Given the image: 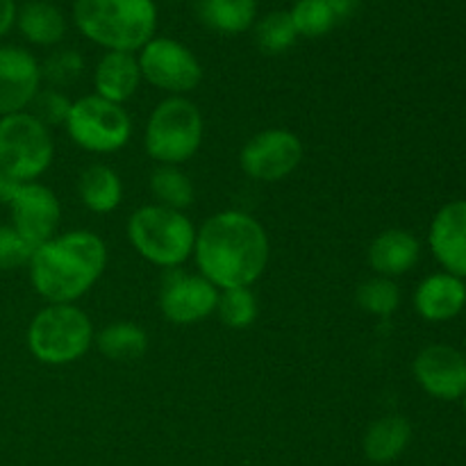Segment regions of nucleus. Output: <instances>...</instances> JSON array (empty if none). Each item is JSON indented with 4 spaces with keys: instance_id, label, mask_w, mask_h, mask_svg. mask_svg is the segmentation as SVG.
<instances>
[{
    "instance_id": "nucleus-1",
    "label": "nucleus",
    "mask_w": 466,
    "mask_h": 466,
    "mask_svg": "<svg viewBox=\"0 0 466 466\" xmlns=\"http://www.w3.org/2000/svg\"><path fill=\"white\" fill-rule=\"evenodd\" d=\"M268 235L262 223L239 209L209 217L196 232V264L217 289L250 287L268 264Z\"/></svg>"
},
{
    "instance_id": "nucleus-2",
    "label": "nucleus",
    "mask_w": 466,
    "mask_h": 466,
    "mask_svg": "<svg viewBox=\"0 0 466 466\" xmlns=\"http://www.w3.org/2000/svg\"><path fill=\"white\" fill-rule=\"evenodd\" d=\"M30 282L50 305L82 299L107 267V246L89 230L53 237L32 250Z\"/></svg>"
},
{
    "instance_id": "nucleus-3",
    "label": "nucleus",
    "mask_w": 466,
    "mask_h": 466,
    "mask_svg": "<svg viewBox=\"0 0 466 466\" xmlns=\"http://www.w3.org/2000/svg\"><path fill=\"white\" fill-rule=\"evenodd\" d=\"M73 21L91 44L137 53L155 36L157 5L155 0H76Z\"/></svg>"
},
{
    "instance_id": "nucleus-4",
    "label": "nucleus",
    "mask_w": 466,
    "mask_h": 466,
    "mask_svg": "<svg viewBox=\"0 0 466 466\" xmlns=\"http://www.w3.org/2000/svg\"><path fill=\"white\" fill-rule=\"evenodd\" d=\"M127 237L141 258L162 268L185 264L196 246V228L189 217L162 205L135 209L127 221Z\"/></svg>"
},
{
    "instance_id": "nucleus-5",
    "label": "nucleus",
    "mask_w": 466,
    "mask_h": 466,
    "mask_svg": "<svg viewBox=\"0 0 466 466\" xmlns=\"http://www.w3.org/2000/svg\"><path fill=\"white\" fill-rule=\"evenodd\" d=\"M94 323L73 303L48 305L30 321L27 349L41 364L64 367L77 362L94 344Z\"/></svg>"
},
{
    "instance_id": "nucleus-6",
    "label": "nucleus",
    "mask_w": 466,
    "mask_h": 466,
    "mask_svg": "<svg viewBox=\"0 0 466 466\" xmlns=\"http://www.w3.org/2000/svg\"><path fill=\"white\" fill-rule=\"evenodd\" d=\"M203 114L185 96L162 100L146 123V153L159 167H180L194 157L203 144Z\"/></svg>"
},
{
    "instance_id": "nucleus-7",
    "label": "nucleus",
    "mask_w": 466,
    "mask_h": 466,
    "mask_svg": "<svg viewBox=\"0 0 466 466\" xmlns=\"http://www.w3.org/2000/svg\"><path fill=\"white\" fill-rule=\"evenodd\" d=\"M50 130L30 112L0 116V171L16 182H35L53 164Z\"/></svg>"
},
{
    "instance_id": "nucleus-8",
    "label": "nucleus",
    "mask_w": 466,
    "mask_h": 466,
    "mask_svg": "<svg viewBox=\"0 0 466 466\" xmlns=\"http://www.w3.org/2000/svg\"><path fill=\"white\" fill-rule=\"evenodd\" d=\"M68 137L77 148L96 155H109L126 148L132 137V118L121 105L100 96H82L71 105L66 123Z\"/></svg>"
},
{
    "instance_id": "nucleus-9",
    "label": "nucleus",
    "mask_w": 466,
    "mask_h": 466,
    "mask_svg": "<svg viewBox=\"0 0 466 466\" xmlns=\"http://www.w3.org/2000/svg\"><path fill=\"white\" fill-rule=\"evenodd\" d=\"M141 80L171 96H185L203 80V66L198 57L180 41L171 36H153L139 50Z\"/></svg>"
},
{
    "instance_id": "nucleus-10",
    "label": "nucleus",
    "mask_w": 466,
    "mask_h": 466,
    "mask_svg": "<svg viewBox=\"0 0 466 466\" xmlns=\"http://www.w3.org/2000/svg\"><path fill=\"white\" fill-rule=\"evenodd\" d=\"M303 141L289 130L271 127L250 137L239 155V164L248 177L258 182H278L296 171L303 159Z\"/></svg>"
},
{
    "instance_id": "nucleus-11",
    "label": "nucleus",
    "mask_w": 466,
    "mask_h": 466,
    "mask_svg": "<svg viewBox=\"0 0 466 466\" xmlns=\"http://www.w3.org/2000/svg\"><path fill=\"white\" fill-rule=\"evenodd\" d=\"M218 289L203 276L168 268L159 289V309L176 326H191L217 312Z\"/></svg>"
},
{
    "instance_id": "nucleus-12",
    "label": "nucleus",
    "mask_w": 466,
    "mask_h": 466,
    "mask_svg": "<svg viewBox=\"0 0 466 466\" xmlns=\"http://www.w3.org/2000/svg\"><path fill=\"white\" fill-rule=\"evenodd\" d=\"M7 208L12 212V228L32 248L46 244L57 235L62 208H59L55 191L46 185L18 182Z\"/></svg>"
},
{
    "instance_id": "nucleus-13",
    "label": "nucleus",
    "mask_w": 466,
    "mask_h": 466,
    "mask_svg": "<svg viewBox=\"0 0 466 466\" xmlns=\"http://www.w3.org/2000/svg\"><path fill=\"white\" fill-rule=\"evenodd\" d=\"M414 378L426 394L458 400L466 394V355L449 344H432L414 360Z\"/></svg>"
},
{
    "instance_id": "nucleus-14",
    "label": "nucleus",
    "mask_w": 466,
    "mask_h": 466,
    "mask_svg": "<svg viewBox=\"0 0 466 466\" xmlns=\"http://www.w3.org/2000/svg\"><path fill=\"white\" fill-rule=\"evenodd\" d=\"M41 64L18 46H0V116L25 112L41 91Z\"/></svg>"
},
{
    "instance_id": "nucleus-15",
    "label": "nucleus",
    "mask_w": 466,
    "mask_h": 466,
    "mask_svg": "<svg viewBox=\"0 0 466 466\" xmlns=\"http://www.w3.org/2000/svg\"><path fill=\"white\" fill-rule=\"evenodd\" d=\"M431 250L446 273L466 278V200H453L431 223Z\"/></svg>"
},
{
    "instance_id": "nucleus-16",
    "label": "nucleus",
    "mask_w": 466,
    "mask_h": 466,
    "mask_svg": "<svg viewBox=\"0 0 466 466\" xmlns=\"http://www.w3.org/2000/svg\"><path fill=\"white\" fill-rule=\"evenodd\" d=\"M466 305V285L451 273L428 276L414 291V309L426 321H451Z\"/></svg>"
},
{
    "instance_id": "nucleus-17",
    "label": "nucleus",
    "mask_w": 466,
    "mask_h": 466,
    "mask_svg": "<svg viewBox=\"0 0 466 466\" xmlns=\"http://www.w3.org/2000/svg\"><path fill=\"white\" fill-rule=\"evenodd\" d=\"M141 85L139 62L135 53H118L107 50L98 59L94 71L96 96L109 100V103L123 105L137 94Z\"/></svg>"
},
{
    "instance_id": "nucleus-18",
    "label": "nucleus",
    "mask_w": 466,
    "mask_h": 466,
    "mask_svg": "<svg viewBox=\"0 0 466 466\" xmlns=\"http://www.w3.org/2000/svg\"><path fill=\"white\" fill-rule=\"evenodd\" d=\"M421 255V244L417 237L408 230H391L380 232L369 246V264L380 278H394L408 273Z\"/></svg>"
},
{
    "instance_id": "nucleus-19",
    "label": "nucleus",
    "mask_w": 466,
    "mask_h": 466,
    "mask_svg": "<svg viewBox=\"0 0 466 466\" xmlns=\"http://www.w3.org/2000/svg\"><path fill=\"white\" fill-rule=\"evenodd\" d=\"M410 441H412V426H410L408 419L390 414V417L378 419L367 428L362 449L369 462L390 464L405 453Z\"/></svg>"
},
{
    "instance_id": "nucleus-20",
    "label": "nucleus",
    "mask_w": 466,
    "mask_h": 466,
    "mask_svg": "<svg viewBox=\"0 0 466 466\" xmlns=\"http://www.w3.org/2000/svg\"><path fill=\"white\" fill-rule=\"evenodd\" d=\"M16 27L30 44L55 46L66 35V18L48 0H30L18 9Z\"/></svg>"
},
{
    "instance_id": "nucleus-21",
    "label": "nucleus",
    "mask_w": 466,
    "mask_h": 466,
    "mask_svg": "<svg viewBox=\"0 0 466 466\" xmlns=\"http://www.w3.org/2000/svg\"><path fill=\"white\" fill-rule=\"evenodd\" d=\"M80 200L94 214H109L121 205L123 182L114 168L105 164H91L80 176Z\"/></svg>"
},
{
    "instance_id": "nucleus-22",
    "label": "nucleus",
    "mask_w": 466,
    "mask_h": 466,
    "mask_svg": "<svg viewBox=\"0 0 466 466\" xmlns=\"http://www.w3.org/2000/svg\"><path fill=\"white\" fill-rule=\"evenodd\" d=\"M198 16L209 30L241 35L255 25L258 0H200Z\"/></svg>"
},
{
    "instance_id": "nucleus-23",
    "label": "nucleus",
    "mask_w": 466,
    "mask_h": 466,
    "mask_svg": "<svg viewBox=\"0 0 466 466\" xmlns=\"http://www.w3.org/2000/svg\"><path fill=\"white\" fill-rule=\"evenodd\" d=\"M94 344L100 353L116 362H130L141 358L148 350V335L132 321L109 323L107 328L94 337Z\"/></svg>"
},
{
    "instance_id": "nucleus-24",
    "label": "nucleus",
    "mask_w": 466,
    "mask_h": 466,
    "mask_svg": "<svg viewBox=\"0 0 466 466\" xmlns=\"http://www.w3.org/2000/svg\"><path fill=\"white\" fill-rule=\"evenodd\" d=\"M150 191L157 198V205L168 209L189 208L194 203V185L180 167H157L150 176Z\"/></svg>"
},
{
    "instance_id": "nucleus-25",
    "label": "nucleus",
    "mask_w": 466,
    "mask_h": 466,
    "mask_svg": "<svg viewBox=\"0 0 466 466\" xmlns=\"http://www.w3.org/2000/svg\"><path fill=\"white\" fill-rule=\"evenodd\" d=\"M217 314L232 330H246L258 319V299L248 287L223 289L218 291Z\"/></svg>"
},
{
    "instance_id": "nucleus-26",
    "label": "nucleus",
    "mask_w": 466,
    "mask_h": 466,
    "mask_svg": "<svg viewBox=\"0 0 466 466\" xmlns=\"http://www.w3.org/2000/svg\"><path fill=\"white\" fill-rule=\"evenodd\" d=\"M299 35L289 12H271L255 25V41L267 55H280L296 44Z\"/></svg>"
},
{
    "instance_id": "nucleus-27",
    "label": "nucleus",
    "mask_w": 466,
    "mask_h": 466,
    "mask_svg": "<svg viewBox=\"0 0 466 466\" xmlns=\"http://www.w3.org/2000/svg\"><path fill=\"white\" fill-rule=\"evenodd\" d=\"M289 16L296 35L308 36V39L328 35L337 23V16L323 0H294Z\"/></svg>"
},
{
    "instance_id": "nucleus-28",
    "label": "nucleus",
    "mask_w": 466,
    "mask_h": 466,
    "mask_svg": "<svg viewBox=\"0 0 466 466\" xmlns=\"http://www.w3.org/2000/svg\"><path fill=\"white\" fill-rule=\"evenodd\" d=\"M400 291L390 278H371L358 289V305L373 317H391L399 309Z\"/></svg>"
},
{
    "instance_id": "nucleus-29",
    "label": "nucleus",
    "mask_w": 466,
    "mask_h": 466,
    "mask_svg": "<svg viewBox=\"0 0 466 466\" xmlns=\"http://www.w3.org/2000/svg\"><path fill=\"white\" fill-rule=\"evenodd\" d=\"M82 68H85V62L77 50H57L41 66V77L59 89V86L73 85L82 76Z\"/></svg>"
},
{
    "instance_id": "nucleus-30",
    "label": "nucleus",
    "mask_w": 466,
    "mask_h": 466,
    "mask_svg": "<svg viewBox=\"0 0 466 466\" xmlns=\"http://www.w3.org/2000/svg\"><path fill=\"white\" fill-rule=\"evenodd\" d=\"M73 100H68V96H64L59 89H41L39 94L32 100V116L39 118L46 127L64 126L71 112Z\"/></svg>"
},
{
    "instance_id": "nucleus-31",
    "label": "nucleus",
    "mask_w": 466,
    "mask_h": 466,
    "mask_svg": "<svg viewBox=\"0 0 466 466\" xmlns=\"http://www.w3.org/2000/svg\"><path fill=\"white\" fill-rule=\"evenodd\" d=\"M32 250L35 248L12 226H0V271L25 267L32 258Z\"/></svg>"
},
{
    "instance_id": "nucleus-32",
    "label": "nucleus",
    "mask_w": 466,
    "mask_h": 466,
    "mask_svg": "<svg viewBox=\"0 0 466 466\" xmlns=\"http://www.w3.org/2000/svg\"><path fill=\"white\" fill-rule=\"evenodd\" d=\"M16 0H0V36H5L16 25Z\"/></svg>"
},
{
    "instance_id": "nucleus-33",
    "label": "nucleus",
    "mask_w": 466,
    "mask_h": 466,
    "mask_svg": "<svg viewBox=\"0 0 466 466\" xmlns=\"http://www.w3.org/2000/svg\"><path fill=\"white\" fill-rule=\"evenodd\" d=\"M323 3L332 9V14H335L337 21H339V18H349L350 14L358 9L360 0H323Z\"/></svg>"
},
{
    "instance_id": "nucleus-34",
    "label": "nucleus",
    "mask_w": 466,
    "mask_h": 466,
    "mask_svg": "<svg viewBox=\"0 0 466 466\" xmlns=\"http://www.w3.org/2000/svg\"><path fill=\"white\" fill-rule=\"evenodd\" d=\"M16 187H18V182L14 180V177H9L7 173L0 171V205H9L14 191H16Z\"/></svg>"
},
{
    "instance_id": "nucleus-35",
    "label": "nucleus",
    "mask_w": 466,
    "mask_h": 466,
    "mask_svg": "<svg viewBox=\"0 0 466 466\" xmlns=\"http://www.w3.org/2000/svg\"><path fill=\"white\" fill-rule=\"evenodd\" d=\"M462 403H464V412H466V394L462 396Z\"/></svg>"
}]
</instances>
